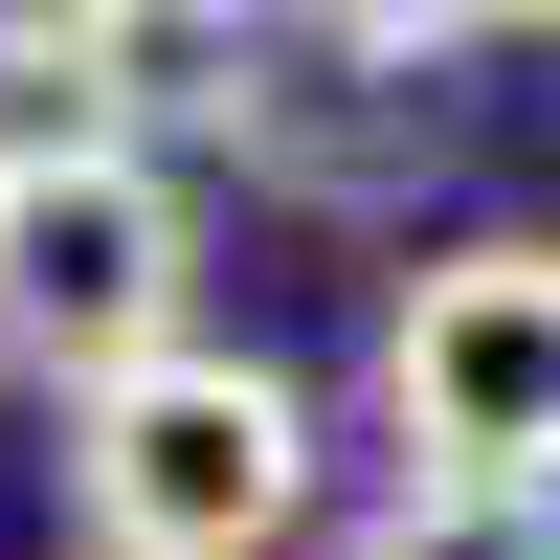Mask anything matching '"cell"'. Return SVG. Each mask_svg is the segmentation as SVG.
I'll return each instance as SVG.
<instances>
[{"label":"cell","instance_id":"4","mask_svg":"<svg viewBox=\"0 0 560 560\" xmlns=\"http://www.w3.org/2000/svg\"><path fill=\"white\" fill-rule=\"evenodd\" d=\"M158 23H113V0H0V179H68V158H135V113H158Z\"/></svg>","mask_w":560,"mask_h":560},{"label":"cell","instance_id":"3","mask_svg":"<svg viewBox=\"0 0 560 560\" xmlns=\"http://www.w3.org/2000/svg\"><path fill=\"white\" fill-rule=\"evenodd\" d=\"M179 337H202V202L158 179V135L135 158H68V179H0V359L45 404L135 382Z\"/></svg>","mask_w":560,"mask_h":560},{"label":"cell","instance_id":"2","mask_svg":"<svg viewBox=\"0 0 560 560\" xmlns=\"http://www.w3.org/2000/svg\"><path fill=\"white\" fill-rule=\"evenodd\" d=\"M382 448L404 493H560V247L471 224L382 292Z\"/></svg>","mask_w":560,"mask_h":560},{"label":"cell","instance_id":"5","mask_svg":"<svg viewBox=\"0 0 560 560\" xmlns=\"http://www.w3.org/2000/svg\"><path fill=\"white\" fill-rule=\"evenodd\" d=\"M314 560H560V493H382V516H337Z\"/></svg>","mask_w":560,"mask_h":560},{"label":"cell","instance_id":"1","mask_svg":"<svg viewBox=\"0 0 560 560\" xmlns=\"http://www.w3.org/2000/svg\"><path fill=\"white\" fill-rule=\"evenodd\" d=\"M68 538L90 560H269L314 538V382L247 337H179L68 404Z\"/></svg>","mask_w":560,"mask_h":560}]
</instances>
